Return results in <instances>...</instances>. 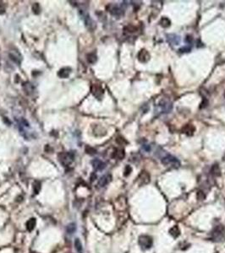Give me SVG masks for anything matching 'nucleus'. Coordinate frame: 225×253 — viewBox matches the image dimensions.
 <instances>
[{"label":"nucleus","mask_w":225,"mask_h":253,"mask_svg":"<svg viewBox=\"0 0 225 253\" xmlns=\"http://www.w3.org/2000/svg\"><path fill=\"white\" fill-rule=\"evenodd\" d=\"M169 234H170V236H173V238H177L178 236H179V235H180L179 228L178 227L177 225L173 226L171 229L169 230Z\"/></svg>","instance_id":"obj_19"},{"label":"nucleus","mask_w":225,"mask_h":253,"mask_svg":"<svg viewBox=\"0 0 225 253\" xmlns=\"http://www.w3.org/2000/svg\"><path fill=\"white\" fill-rule=\"evenodd\" d=\"M131 171H132V168L130 167V165H127V166L125 167V169H124V177H128L130 173H131Z\"/></svg>","instance_id":"obj_30"},{"label":"nucleus","mask_w":225,"mask_h":253,"mask_svg":"<svg viewBox=\"0 0 225 253\" xmlns=\"http://www.w3.org/2000/svg\"><path fill=\"white\" fill-rule=\"evenodd\" d=\"M9 58H10V59L13 62H15L18 65L20 64L21 60H22V57H21V54L19 53L17 50H12V51H10L9 53Z\"/></svg>","instance_id":"obj_10"},{"label":"nucleus","mask_w":225,"mask_h":253,"mask_svg":"<svg viewBox=\"0 0 225 253\" xmlns=\"http://www.w3.org/2000/svg\"><path fill=\"white\" fill-rule=\"evenodd\" d=\"M195 131V126L193 124H186L182 128V132L187 136H192Z\"/></svg>","instance_id":"obj_16"},{"label":"nucleus","mask_w":225,"mask_h":253,"mask_svg":"<svg viewBox=\"0 0 225 253\" xmlns=\"http://www.w3.org/2000/svg\"><path fill=\"white\" fill-rule=\"evenodd\" d=\"M158 108H159V111L162 113H168V112H170L172 111L173 105H172V103L170 101L163 100L159 102Z\"/></svg>","instance_id":"obj_5"},{"label":"nucleus","mask_w":225,"mask_h":253,"mask_svg":"<svg viewBox=\"0 0 225 253\" xmlns=\"http://www.w3.org/2000/svg\"><path fill=\"white\" fill-rule=\"evenodd\" d=\"M160 25L163 26V27H164V28H168V27H169L170 26V25H171V21L169 20V19H168V18L166 17H163L161 19V20H160Z\"/></svg>","instance_id":"obj_21"},{"label":"nucleus","mask_w":225,"mask_h":253,"mask_svg":"<svg viewBox=\"0 0 225 253\" xmlns=\"http://www.w3.org/2000/svg\"><path fill=\"white\" fill-rule=\"evenodd\" d=\"M224 98H225V91H224Z\"/></svg>","instance_id":"obj_35"},{"label":"nucleus","mask_w":225,"mask_h":253,"mask_svg":"<svg viewBox=\"0 0 225 253\" xmlns=\"http://www.w3.org/2000/svg\"><path fill=\"white\" fill-rule=\"evenodd\" d=\"M86 153L88 154H94L97 153V150L95 149L94 148L88 146V147L86 148Z\"/></svg>","instance_id":"obj_29"},{"label":"nucleus","mask_w":225,"mask_h":253,"mask_svg":"<svg viewBox=\"0 0 225 253\" xmlns=\"http://www.w3.org/2000/svg\"><path fill=\"white\" fill-rule=\"evenodd\" d=\"M111 180H112V176H111V175H109V174L105 175V176L102 177L100 179H99L98 183H97V186H98L99 187H104L105 186H107L108 183L111 182Z\"/></svg>","instance_id":"obj_13"},{"label":"nucleus","mask_w":225,"mask_h":253,"mask_svg":"<svg viewBox=\"0 0 225 253\" xmlns=\"http://www.w3.org/2000/svg\"><path fill=\"white\" fill-rule=\"evenodd\" d=\"M211 173H212V175H213V176H216V177H218V176H220V168H219V166L218 165H214L212 167V169H211Z\"/></svg>","instance_id":"obj_23"},{"label":"nucleus","mask_w":225,"mask_h":253,"mask_svg":"<svg viewBox=\"0 0 225 253\" xmlns=\"http://www.w3.org/2000/svg\"><path fill=\"white\" fill-rule=\"evenodd\" d=\"M30 253H38V252H30Z\"/></svg>","instance_id":"obj_34"},{"label":"nucleus","mask_w":225,"mask_h":253,"mask_svg":"<svg viewBox=\"0 0 225 253\" xmlns=\"http://www.w3.org/2000/svg\"><path fill=\"white\" fill-rule=\"evenodd\" d=\"M138 243H139V246L142 247V249L148 250L152 247L153 241H152V238L151 236H147V235H142L139 237Z\"/></svg>","instance_id":"obj_3"},{"label":"nucleus","mask_w":225,"mask_h":253,"mask_svg":"<svg viewBox=\"0 0 225 253\" xmlns=\"http://www.w3.org/2000/svg\"><path fill=\"white\" fill-rule=\"evenodd\" d=\"M86 60H87V62H88L89 63L94 64L95 63L97 62V55L94 53H89L86 56Z\"/></svg>","instance_id":"obj_20"},{"label":"nucleus","mask_w":225,"mask_h":253,"mask_svg":"<svg viewBox=\"0 0 225 253\" xmlns=\"http://www.w3.org/2000/svg\"><path fill=\"white\" fill-rule=\"evenodd\" d=\"M75 230H76V226H75V224H74V223L70 224L67 226V228H66V231H67V233H69V234L74 233Z\"/></svg>","instance_id":"obj_26"},{"label":"nucleus","mask_w":225,"mask_h":253,"mask_svg":"<svg viewBox=\"0 0 225 253\" xmlns=\"http://www.w3.org/2000/svg\"><path fill=\"white\" fill-rule=\"evenodd\" d=\"M192 36H190V35H187V37H186V41L187 42H189V43H191L192 42Z\"/></svg>","instance_id":"obj_33"},{"label":"nucleus","mask_w":225,"mask_h":253,"mask_svg":"<svg viewBox=\"0 0 225 253\" xmlns=\"http://www.w3.org/2000/svg\"><path fill=\"white\" fill-rule=\"evenodd\" d=\"M205 194L203 193V192H201V191H199L198 192H197V199H199V200H203V199H205Z\"/></svg>","instance_id":"obj_31"},{"label":"nucleus","mask_w":225,"mask_h":253,"mask_svg":"<svg viewBox=\"0 0 225 253\" xmlns=\"http://www.w3.org/2000/svg\"><path fill=\"white\" fill-rule=\"evenodd\" d=\"M6 10V5L4 4V2L0 1V14H4L5 13Z\"/></svg>","instance_id":"obj_28"},{"label":"nucleus","mask_w":225,"mask_h":253,"mask_svg":"<svg viewBox=\"0 0 225 253\" xmlns=\"http://www.w3.org/2000/svg\"><path fill=\"white\" fill-rule=\"evenodd\" d=\"M32 12H33L34 14H40V12H41V8H40V5H39V4H38V3H35V4H33V5H32Z\"/></svg>","instance_id":"obj_27"},{"label":"nucleus","mask_w":225,"mask_h":253,"mask_svg":"<svg viewBox=\"0 0 225 253\" xmlns=\"http://www.w3.org/2000/svg\"><path fill=\"white\" fill-rule=\"evenodd\" d=\"M167 40L168 41V43H170L171 45H174L177 46L180 44V36L176 35V34H168L167 35Z\"/></svg>","instance_id":"obj_12"},{"label":"nucleus","mask_w":225,"mask_h":253,"mask_svg":"<svg viewBox=\"0 0 225 253\" xmlns=\"http://www.w3.org/2000/svg\"><path fill=\"white\" fill-rule=\"evenodd\" d=\"M22 88H23V90L25 91V93L26 94H28V95H30V94H33V93H34V90H35L33 84L30 82L23 83Z\"/></svg>","instance_id":"obj_14"},{"label":"nucleus","mask_w":225,"mask_h":253,"mask_svg":"<svg viewBox=\"0 0 225 253\" xmlns=\"http://www.w3.org/2000/svg\"><path fill=\"white\" fill-rule=\"evenodd\" d=\"M75 250L77 251L78 253H83V247H82V244L81 241L77 238L75 241Z\"/></svg>","instance_id":"obj_22"},{"label":"nucleus","mask_w":225,"mask_h":253,"mask_svg":"<svg viewBox=\"0 0 225 253\" xmlns=\"http://www.w3.org/2000/svg\"><path fill=\"white\" fill-rule=\"evenodd\" d=\"M71 73V68L69 67H65V68H62L61 69H59L58 72V76L61 79H67L69 78L70 74Z\"/></svg>","instance_id":"obj_17"},{"label":"nucleus","mask_w":225,"mask_h":253,"mask_svg":"<svg viewBox=\"0 0 225 253\" xmlns=\"http://www.w3.org/2000/svg\"><path fill=\"white\" fill-rule=\"evenodd\" d=\"M91 93L94 95L95 97L98 100H101L103 96V94H104V91H103V89L102 88V86L97 84H94L91 85Z\"/></svg>","instance_id":"obj_6"},{"label":"nucleus","mask_w":225,"mask_h":253,"mask_svg":"<svg viewBox=\"0 0 225 253\" xmlns=\"http://www.w3.org/2000/svg\"><path fill=\"white\" fill-rule=\"evenodd\" d=\"M36 224V220L35 218H30L26 222V230L28 231H32L35 229Z\"/></svg>","instance_id":"obj_18"},{"label":"nucleus","mask_w":225,"mask_h":253,"mask_svg":"<svg viewBox=\"0 0 225 253\" xmlns=\"http://www.w3.org/2000/svg\"><path fill=\"white\" fill-rule=\"evenodd\" d=\"M81 14H82L83 18H84V21H85V24H86V26L90 30H93L96 28V23H95V21H93L92 20V19L90 17V15H89L88 14H83V13H81Z\"/></svg>","instance_id":"obj_9"},{"label":"nucleus","mask_w":225,"mask_h":253,"mask_svg":"<svg viewBox=\"0 0 225 253\" xmlns=\"http://www.w3.org/2000/svg\"><path fill=\"white\" fill-rule=\"evenodd\" d=\"M41 190V183L37 181H36L35 182L33 183V192L35 194H38L39 192Z\"/></svg>","instance_id":"obj_25"},{"label":"nucleus","mask_w":225,"mask_h":253,"mask_svg":"<svg viewBox=\"0 0 225 253\" xmlns=\"http://www.w3.org/2000/svg\"><path fill=\"white\" fill-rule=\"evenodd\" d=\"M162 164L163 165H166V166H171L173 168H178L180 165V162L174 156L168 154L162 159Z\"/></svg>","instance_id":"obj_4"},{"label":"nucleus","mask_w":225,"mask_h":253,"mask_svg":"<svg viewBox=\"0 0 225 253\" xmlns=\"http://www.w3.org/2000/svg\"><path fill=\"white\" fill-rule=\"evenodd\" d=\"M137 58H138V60L144 63H147L148 61L150 60V54L148 53L146 49H142L139 53H138V55H137Z\"/></svg>","instance_id":"obj_11"},{"label":"nucleus","mask_w":225,"mask_h":253,"mask_svg":"<svg viewBox=\"0 0 225 253\" xmlns=\"http://www.w3.org/2000/svg\"><path fill=\"white\" fill-rule=\"evenodd\" d=\"M137 179H138L137 182L139 183V185L140 186H144V185L150 182L151 177H150V175H149V173H148L147 171H142Z\"/></svg>","instance_id":"obj_7"},{"label":"nucleus","mask_w":225,"mask_h":253,"mask_svg":"<svg viewBox=\"0 0 225 253\" xmlns=\"http://www.w3.org/2000/svg\"><path fill=\"white\" fill-rule=\"evenodd\" d=\"M92 165H93V168H94L96 171H102L105 169L106 167V164L102 161L100 159H96L94 160H92Z\"/></svg>","instance_id":"obj_15"},{"label":"nucleus","mask_w":225,"mask_h":253,"mask_svg":"<svg viewBox=\"0 0 225 253\" xmlns=\"http://www.w3.org/2000/svg\"><path fill=\"white\" fill-rule=\"evenodd\" d=\"M114 157L118 158L119 159H122L124 157V149H116L114 152Z\"/></svg>","instance_id":"obj_24"},{"label":"nucleus","mask_w":225,"mask_h":253,"mask_svg":"<svg viewBox=\"0 0 225 253\" xmlns=\"http://www.w3.org/2000/svg\"><path fill=\"white\" fill-rule=\"evenodd\" d=\"M59 162L63 166H69L70 165L75 159V153H73L72 151L70 152H63V153L59 154L58 155Z\"/></svg>","instance_id":"obj_2"},{"label":"nucleus","mask_w":225,"mask_h":253,"mask_svg":"<svg viewBox=\"0 0 225 253\" xmlns=\"http://www.w3.org/2000/svg\"><path fill=\"white\" fill-rule=\"evenodd\" d=\"M211 238L213 241L222 242L225 241V226L218 225L211 233Z\"/></svg>","instance_id":"obj_1"},{"label":"nucleus","mask_w":225,"mask_h":253,"mask_svg":"<svg viewBox=\"0 0 225 253\" xmlns=\"http://www.w3.org/2000/svg\"><path fill=\"white\" fill-rule=\"evenodd\" d=\"M108 11L109 13L113 15V16H121L124 14V9L118 5H115V4H111L108 6Z\"/></svg>","instance_id":"obj_8"},{"label":"nucleus","mask_w":225,"mask_h":253,"mask_svg":"<svg viewBox=\"0 0 225 253\" xmlns=\"http://www.w3.org/2000/svg\"><path fill=\"white\" fill-rule=\"evenodd\" d=\"M189 50H190V47H184V48H181L179 51L180 52H182V53H184V52H189Z\"/></svg>","instance_id":"obj_32"}]
</instances>
